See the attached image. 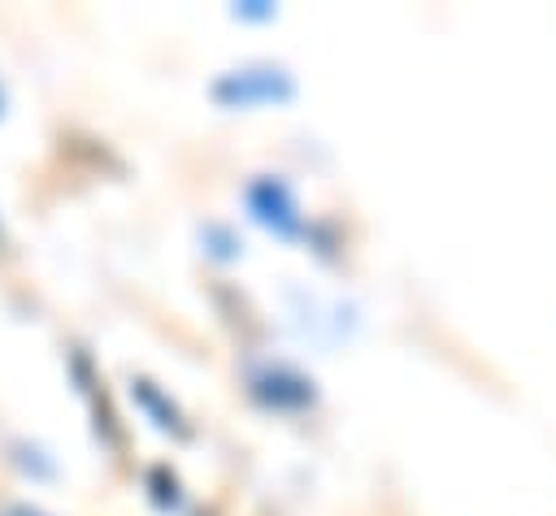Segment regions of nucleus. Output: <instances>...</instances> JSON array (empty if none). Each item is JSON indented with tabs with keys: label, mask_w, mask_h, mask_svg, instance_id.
I'll list each match as a JSON object with an SVG mask.
<instances>
[{
	"label": "nucleus",
	"mask_w": 556,
	"mask_h": 516,
	"mask_svg": "<svg viewBox=\"0 0 556 516\" xmlns=\"http://www.w3.org/2000/svg\"><path fill=\"white\" fill-rule=\"evenodd\" d=\"M248 390L261 408H274V412H300V408H313L317 390H313V377H304L300 369L291 364H261L248 373Z\"/></svg>",
	"instance_id": "obj_2"
},
{
	"label": "nucleus",
	"mask_w": 556,
	"mask_h": 516,
	"mask_svg": "<svg viewBox=\"0 0 556 516\" xmlns=\"http://www.w3.org/2000/svg\"><path fill=\"white\" fill-rule=\"evenodd\" d=\"M248 208H252V217H256L265 230H274L278 238H300V234H304V217H300V208H295V195H291L287 182H278V178H256V182L248 186Z\"/></svg>",
	"instance_id": "obj_3"
},
{
	"label": "nucleus",
	"mask_w": 556,
	"mask_h": 516,
	"mask_svg": "<svg viewBox=\"0 0 556 516\" xmlns=\"http://www.w3.org/2000/svg\"><path fill=\"white\" fill-rule=\"evenodd\" d=\"M13 516H43V512H35V507H13Z\"/></svg>",
	"instance_id": "obj_6"
},
{
	"label": "nucleus",
	"mask_w": 556,
	"mask_h": 516,
	"mask_svg": "<svg viewBox=\"0 0 556 516\" xmlns=\"http://www.w3.org/2000/svg\"><path fill=\"white\" fill-rule=\"evenodd\" d=\"M135 399L152 412V421H156L161 429H174L178 438H187V421H182V412H178V408H174V403H169V399H165L148 377H135Z\"/></svg>",
	"instance_id": "obj_4"
},
{
	"label": "nucleus",
	"mask_w": 556,
	"mask_h": 516,
	"mask_svg": "<svg viewBox=\"0 0 556 516\" xmlns=\"http://www.w3.org/2000/svg\"><path fill=\"white\" fill-rule=\"evenodd\" d=\"M295 82L287 69L278 65H248V69H230L213 82V100L230 104V108H248V104H278L291 100Z\"/></svg>",
	"instance_id": "obj_1"
},
{
	"label": "nucleus",
	"mask_w": 556,
	"mask_h": 516,
	"mask_svg": "<svg viewBox=\"0 0 556 516\" xmlns=\"http://www.w3.org/2000/svg\"><path fill=\"white\" fill-rule=\"evenodd\" d=\"M148 490H152V499H156V507H178L182 503V490H178V477L165 468V464H156L152 473H148Z\"/></svg>",
	"instance_id": "obj_5"
}]
</instances>
